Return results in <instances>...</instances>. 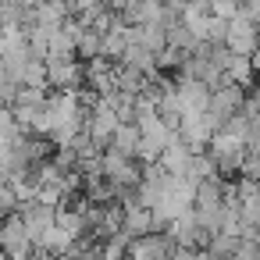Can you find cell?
I'll return each instance as SVG.
<instances>
[{
    "label": "cell",
    "mask_w": 260,
    "mask_h": 260,
    "mask_svg": "<svg viewBox=\"0 0 260 260\" xmlns=\"http://www.w3.org/2000/svg\"><path fill=\"white\" fill-rule=\"evenodd\" d=\"M0 249H4L8 260H29L36 253L32 239H29V228H25V217L15 210L11 217L0 221Z\"/></svg>",
    "instance_id": "6da1fadb"
},
{
    "label": "cell",
    "mask_w": 260,
    "mask_h": 260,
    "mask_svg": "<svg viewBox=\"0 0 260 260\" xmlns=\"http://www.w3.org/2000/svg\"><path fill=\"white\" fill-rule=\"evenodd\" d=\"M224 47L235 57H256V50H260V29H256V22L246 11H239V18L228 22V43Z\"/></svg>",
    "instance_id": "7a4b0ae2"
},
{
    "label": "cell",
    "mask_w": 260,
    "mask_h": 260,
    "mask_svg": "<svg viewBox=\"0 0 260 260\" xmlns=\"http://www.w3.org/2000/svg\"><path fill=\"white\" fill-rule=\"evenodd\" d=\"M246 89L242 86H235V82H224L221 89H214L210 93V111L207 114H214L221 125H228L235 114H242V107H246Z\"/></svg>",
    "instance_id": "3957f363"
},
{
    "label": "cell",
    "mask_w": 260,
    "mask_h": 260,
    "mask_svg": "<svg viewBox=\"0 0 260 260\" xmlns=\"http://www.w3.org/2000/svg\"><path fill=\"white\" fill-rule=\"evenodd\" d=\"M178 82V104H182V111L189 114V111H200V114H207L210 111V86H203L200 79H175Z\"/></svg>",
    "instance_id": "277c9868"
},
{
    "label": "cell",
    "mask_w": 260,
    "mask_h": 260,
    "mask_svg": "<svg viewBox=\"0 0 260 260\" xmlns=\"http://www.w3.org/2000/svg\"><path fill=\"white\" fill-rule=\"evenodd\" d=\"M192 157H196V153L182 143V136H175V139H171V146H168V150H164V157H160V168H164L168 175H185V171H189V164H192Z\"/></svg>",
    "instance_id": "5b68a950"
},
{
    "label": "cell",
    "mask_w": 260,
    "mask_h": 260,
    "mask_svg": "<svg viewBox=\"0 0 260 260\" xmlns=\"http://www.w3.org/2000/svg\"><path fill=\"white\" fill-rule=\"evenodd\" d=\"M121 232H125L128 239H146V235H157V228H153V214H150V210H143V207L125 210Z\"/></svg>",
    "instance_id": "8992f818"
},
{
    "label": "cell",
    "mask_w": 260,
    "mask_h": 260,
    "mask_svg": "<svg viewBox=\"0 0 260 260\" xmlns=\"http://www.w3.org/2000/svg\"><path fill=\"white\" fill-rule=\"evenodd\" d=\"M139 143H143V132H139V125H118V132H114V139H111V150H118V153H125V157H139Z\"/></svg>",
    "instance_id": "52a82bcc"
},
{
    "label": "cell",
    "mask_w": 260,
    "mask_h": 260,
    "mask_svg": "<svg viewBox=\"0 0 260 260\" xmlns=\"http://www.w3.org/2000/svg\"><path fill=\"white\" fill-rule=\"evenodd\" d=\"M253 75H256V68H253V57H235L232 54V64H228V82H235V86H253Z\"/></svg>",
    "instance_id": "ba28073f"
},
{
    "label": "cell",
    "mask_w": 260,
    "mask_h": 260,
    "mask_svg": "<svg viewBox=\"0 0 260 260\" xmlns=\"http://www.w3.org/2000/svg\"><path fill=\"white\" fill-rule=\"evenodd\" d=\"M22 136H25V132L18 128L15 111H11V107H0V146H15Z\"/></svg>",
    "instance_id": "9c48e42d"
},
{
    "label": "cell",
    "mask_w": 260,
    "mask_h": 260,
    "mask_svg": "<svg viewBox=\"0 0 260 260\" xmlns=\"http://www.w3.org/2000/svg\"><path fill=\"white\" fill-rule=\"evenodd\" d=\"M143 47L153 54L168 50V25H143Z\"/></svg>",
    "instance_id": "30bf717a"
},
{
    "label": "cell",
    "mask_w": 260,
    "mask_h": 260,
    "mask_svg": "<svg viewBox=\"0 0 260 260\" xmlns=\"http://www.w3.org/2000/svg\"><path fill=\"white\" fill-rule=\"evenodd\" d=\"M15 210H18L15 189H11V182H4V178H0V221H4V217H11Z\"/></svg>",
    "instance_id": "8fae6325"
},
{
    "label": "cell",
    "mask_w": 260,
    "mask_h": 260,
    "mask_svg": "<svg viewBox=\"0 0 260 260\" xmlns=\"http://www.w3.org/2000/svg\"><path fill=\"white\" fill-rule=\"evenodd\" d=\"M239 4H232V0H217V4H210V15L214 18H221V22H232V18H239Z\"/></svg>",
    "instance_id": "7c38bea8"
},
{
    "label": "cell",
    "mask_w": 260,
    "mask_h": 260,
    "mask_svg": "<svg viewBox=\"0 0 260 260\" xmlns=\"http://www.w3.org/2000/svg\"><path fill=\"white\" fill-rule=\"evenodd\" d=\"M242 11H246V15H249V18L256 22V29H260V4H246Z\"/></svg>",
    "instance_id": "4fadbf2b"
}]
</instances>
